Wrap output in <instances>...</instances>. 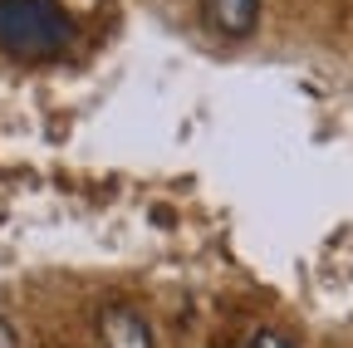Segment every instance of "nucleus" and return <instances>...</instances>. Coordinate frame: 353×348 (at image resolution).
Here are the masks:
<instances>
[{"mask_svg": "<svg viewBox=\"0 0 353 348\" xmlns=\"http://www.w3.org/2000/svg\"><path fill=\"white\" fill-rule=\"evenodd\" d=\"M206 20L226 39H245L260 20V0H206Z\"/></svg>", "mask_w": 353, "mask_h": 348, "instance_id": "f03ea898", "label": "nucleus"}, {"mask_svg": "<svg viewBox=\"0 0 353 348\" xmlns=\"http://www.w3.org/2000/svg\"><path fill=\"white\" fill-rule=\"evenodd\" d=\"M250 348H294L285 334H275V329H260L255 338H250Z\"/></svg>", "mask_w": 353, "mask_h": 348, "instance_id": "7ed1b4c3", "label": "nucleus"}, {"mask_svg": "<svg viewBox=\"0 0 353 348\" xmlns=\"http://www.w3.org/2000/svg\"><path fill=\"white\" fill-rule=\"evenodd\" d=\"M0 348H20V343H15V329L6 324V314H0Z\"/></svg>", "mask_w": 353, "mask_h": 348, "instance_id": "20e7f679", "label": "nucleus"}, {"mask_svg": "<svg viewBox=\"0 0 353 348\" xmlns=\"http://www.w3.org/2000/svg\"><path fill=\"white\" fill-rule=\"evenodd\" d=\"M99 338L103 348H152V329L138 309H128V304H108L99 314Z\"/></svg>", "mask_w": 353, "mask_h": 348, "instance_id": "f257e3e1", "label": "nucleus"}]
</instances>
